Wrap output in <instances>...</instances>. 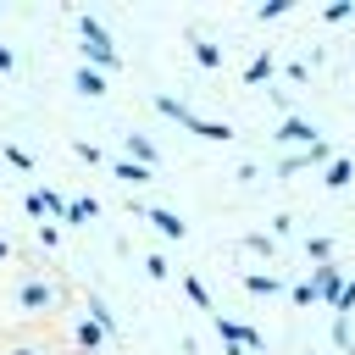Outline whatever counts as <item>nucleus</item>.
Masks as SVG:
<instances>
[{
    "label": "nucleus",
    "instance_id": "obj_1",
    "mask_svg": "<svg viewBox=\"0 0 355 355\" xmlns=\"http://www.w3.org/2000/svg\"><path fill=\"white\" fill-rule=\"evenodd\" d=\"M155 111H161V116H172V122H183V128H189V133H200V139H216V144H222V139H233V128H227V122L194 116V111H189L183 100H172V94H161V100H155Z\"/></svg>",
    "mask_w": 355,
    "mask_h": 355
},
{
    "label": "nucleus",
    "instance_id": "obj_2",
    "mask_svg": "<svg viewBox=\"0 0 355 355\" xmlns=\"http://www.w3.org/2000/svg\"><path fill=\"white\" fill-rule=\"evenodd\" d=\"M78 33H83V55H89L94 67H111V72L122 67V55H116V44H111V33H105V28H100V22L89 17V11L78 17Z\"/></svg>",
    "mask_w": 355,
    "mask_h": 355
},
{
    "label": "nucleus",
    "instance_id": "obj_3",
    "mask_svg": "<svg viewBox=\"0 0 355 355\" xmlns=\"http://www.w3.org/2000/svg\"><path fill=\"white\" fill-rule=\"evenodd\" d=\"M216 333L233 344V349H261V333L250 322H233V316H216Z\"/></svg>",
    "mask_w": 355,
    "mask_h": 355
},
{
    "label": "nucleus",
    "instance_id": "obj_4",
    "mask_svg": "<svg viewBox=\"0 0 355 355\" xmlns=\"http://www.w3.org/2000/svg\"><path fill=\"white\" fill-rule=\"evenodd\" d=\"M277 139H283V144H305V150H311V144H316V128H311L305 116H283Z\"/></svg>",
    "mask_w": 355,
    "mask_h": 355
},
{
    "label": "nucleus",
    "instance_id": "obj_5",
    "mask_svg": "<svg viewBox=\"0 0 355 355\" xmlns=\"http://www.w3.org/2000/svg\"><path fill=\"white\" fill-rule=\"evenodd\" d=\"M128 161H139V166H150V172H155V166H161V150H155L144 133H128Z\"/></svg>",
    "mask_w": 355,
    "mask_h": 355
},
{
    "label": "nucleus",
    "instance_id": "obj_6",
    "mask_svg": "<svg viewBox=\"0 0 355 355\" xmlns=\"http://www.w3.org/2000/svg\"><path fill=\"white\" fill-rule=\"evenodd\" d=\"M311 288H316V300H338V288H344V277H338V266H316V277H311Z\"/></svg>",
    "mask_w": 355,
    "mask_h": 355
},
{
    "label": "nucleus",
    "instance_id": "obj_7",
    "mask_svg": "<svg viewBox=\"0 0 355 355\" xmlns=\"http://www.w3.org/2000/svg\"><path fill=\"white\" fill-rule=\"evenodd\" d=\"M144 216H150V222H155V227H161V233H166V239H183V233H189V222H183V216H178V211H161V205H150V211H144Z\"/></svg>",
    "mask_w": 355,
    "mask_h": 355
},
{
    "label": "nucleus",
    "instance_id": "obj_8",
    "mask_svg": "<svg viewBox=\"0 0 355 355\" xmlns=\"http://www.w3.org/2000/svg\"><path fill=\"white\" fill-rule=\"evenodd\" d=\"M349 178H355V161H349V155H333V161H327V178H322V183H327V189H344Z\"/></svg>",
    "mask_w": 355,
    "mask_h": 355
},
{
    "label": "nucleus",
    "instance_id": "obj_9",
    "mask_svg": "<svg viewBox=\"0 0 355 355\" xmlns=\"http://www.w3.org/2000/svg\"><path fill=\"white\" fill-rule=\"evenodd\" d=\"M72 83H78V94H89V100H94V94H105V78H100L94 67H78V72H72Z\"/></svg>",
    "mask_w": 355,
    "mask_h": 355
},
{
    "label": "nucleus",
    "instance_id": "obj_10",
    "mask_svg": "<svg viewBox=\"0 0 355 355\" xmlns=\"http://www.w3.org/2000/svg\"><path fill=\"white\" fill-rule=\"evenodd\" d=\"M322 155H327V144H322V139H316V144H311V150H300V155H288V161H283V172H277V178H294V172H300V166H305V161H322Z\"/></svg>",
    "mask_w": 355,
    "mask_h": 355
},
{
    "label": "nucleus",
    "instance_id": "obj_11",
    "mask_svg": "<svg viewBox=\"0 0 355 355\" xmlns=\"http://www.w3.org/2000/svg\"><path fill=\"white\" fill-rule=\"evenodd\" d=\"M111 172H116L122 183H150V178H155V172H150V166H139V161H111Z\"/></svg>",
    "mask_w": 355,
    "mask_h": 355
},
{
    "label": "nucleus",
    "instance_id": "obj_12",
    "mask_svg": "<svg viewBox=\"0 0 355 355\" xmlns=\"http://www.w3.org/2000/svg\"><path fill=\"white\" fill-rule=\"evenodd\" d=\"M183 288H189V300H194L200 311H216V300H211V288L200 283V272H189V277H183Z\"/></svg>",
    "mask_w": 355,
    "mask_h": 355
},
{
    "label": "nucleus",
    "instance_id": "obj_13",
    "mask_svg": "<svg viewBox=\"0 0 355 355\" xmlns=\"http://www.w3.org/2000/svg\"><path fill=\"white\" fill-rule=\"evenodd\" d=\"M266 78H272V50H261V55L244 67V83H266Z\"/></svg>",
    "mask_w": 355,
    "mask_h": 355
},
{
    "label": "nucleus",
    "instance_id": "obj_14",
    "mask_svg": "<svg viewBox=\"0 0 355 355\" xmlns=\"http://www.w3.org/2000/svg\"><path fill=\"white\" fill-rule=\"evenodd\" d=\"M94 216H100L94 200H67V216H61V222H94Z\"/></svg>",
    "mask_w": 355,
    "mask_h": 355
},
{
    "label": "nucleus",
    "instance_id": "obj_15",
    "mask_svg": "<svg viewBox=\"0 0 355 355\" xmlns=\"http://www.w3.org/2000/svg\"><path fill=\"white\" fill-rule=\"evenodd\" d=\"M17 300L39 311V305H50V288H44V283H22V288H17Z\"/></svg>",
    "mask_w": 355,
    "mask_h": 355
},
{
    "label": "nucleus",
    "instance_id": "obj_16",
    "mask_svg": "<svg viewBox=\"0 0 355 355\" xmlns=\"http://www.w3.org/2000/svg\"><path fill=\"white\" fill-rule=\"evenodd\" d=\"M244 288H250V294H277V277H266V272H250V277H244Z\"/></svg>",
    "mask_w": 355,
    "mask_h": 355
},
{
    "label": "nucleus",
    "instance_id": "obj_17",
    "mask_svg": "<svg viewBox=\"0 0 355 355\" xmlns=\"http://www.w3.org/2000/svg\"><path fill=\"white\" fill-rule=\"evenodd\" d=\"M194 61H200V67H216V61H222V50H216V44H205V39H200V44H194Z\"/></svg>",
    "mask_w": 355,
    "mask_h": 355
},
{
    "label": "nucleus",
    "instance_id": "obj_18",
    "mask_svg": "<svg viewBox=\"0 0 355 355\" xmlns=\"http://www.w3.org/2000/svg\"><path fill=\"white\" fill-rule=\"evenodd\" d=\"M6 161H11V166H22V172H33V155H28L22 144H6Z\"/></svg>",
    "mask_w": 355,
    "mask_h": 355
},
{
    "label": "nucleus",
    "instance_id": "obj_19",
    "mask_svg": "<svg viewBox=\"0 0 355 355\" xmlns=\"http://www.w3.org/2000/svg\"><path fill=\"white\" fill-rule=\"evenodd\" d=\"M333 311H338V316H344V311H355V277H349V283L338 288V300H333Z\"/></svg>",
    "mask_w": 355,
    "mask_h": 355
},
{
    "label": "nucleus",
    "instance_id": "obj_20",
    "mask_svg": "<svg viewBox=\"0 0 355 355\" xmlns=\"http://www.w3.org/2000/svg\"><path fill=\"white\" fill-rule=\"evenodd\" d=\"M349 11H355V6H349V0H333V6H322V17H327V22H344V17H349Z\"/></svg>",
    "mask_w": 355,
    "mask_h": 355
},
{
    "label": "nucleus",
    "instance_id": "obj_21",
    "mask_svg": "<svg viewBox=\"0 0 355 355\" xmlns=\"http://www.w3.org/2000/svg\"><path fill=\"white\" fill-rule=\"evenodd\" d=\"M78 338H83L89 349H100V327H94V322H83V327H78Z\"/></svg>",
    "mask_w": 355,
    "mask_h": 355
},
{
    "label": "nucleus",
    "instance_id": "obj_22",
    "mask_svg": "<svg viewBox=\"0 0 355 355\" xmlns=\"http://www.w3.org/2000/svg\"><path fill=\"white\" fill-rule=\"evenodd\" d=\"M0 72H11V44L0 39Z\"/></svg>",
    "mask_w": 355,
    "mask_h": 355
},
{
    "label": "nucleus",
    "instance_id": "obj_23",
    "mask_svg": "<svg viewBox=\"0 0 355 355\" xmlns=\"http://www.w3.org/2000/svg\"><path fill=\"white\" fill-rule=\"evenodd\" d=\"M0 261H6V244H0Z\"/></svg>",
    "mask_w": 355,
    "mask_h": 355
}]
</instances>
